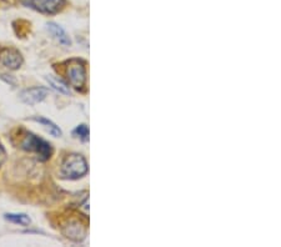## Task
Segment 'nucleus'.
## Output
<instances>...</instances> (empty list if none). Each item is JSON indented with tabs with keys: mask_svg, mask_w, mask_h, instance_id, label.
Here are the masks:
<instances>
[{
	"mask_svg": "<svg viewBox=\"0 0 281 247\" xmlns=\"http://www.w3.org/2000/svg\"><path fill=\"white\" fill-rule=\"evenodd\" d=\"M88 173V164L81 155L73 154L64 160L61 165V176L70 180H75Z\"/></svg>",
	"mask_w": 281,
	"mask_h": 247,
	"instance_id": "f257e3e1",
	"label": "nucleus"
},
{
	"mask_svg": "<svg viewBox=\"0 0 281 247\" xmlns=\"http://www.w3.org/2000/svg\"><path fill=\"white\" fill-rule=\"evenodd\" d=\"M22 148L26 151H31V152H35L38 154V157L42 161L49 159L51 156V146L50 144H48L47 141L39 139L38 136L33 134H26V136L24 137V140L22 141Z\"/></svg>",
	"mask_w": 281,
	"mask_h": 247,
	"instance_id": "f03ea898",
	"label": "nucleus"
},
{
	"mask_svg": "<svg viewBox=\"0 0 281 247\" xmlns=\"http://www.w3.org/2000/svg\"><path fill=\"white\" fill-rule=\"evenodd\" d=\"M66 75L69 80L70 85L75 89L83 88L86 81V70L85 65L81 60H72L68 63L66 68Z\"/></svg>",
	"mask_w": 281,
	"mask_h": 247,
	"instance_id": "7ed1b4c3",
	"label": "nucleus"
},
{
	"mask_svg": "<svg viewBox=\"0 0 281 247\" xmlns=\"http://www.w3.org/2000/svg\"><path fill=\"white\" fill-rule=\"evenodd\" d=\"M23 4L40 13L55 14L65 5V0H22Z\"/></svg>",
	"mask_w": 281,
	"mask_h": 247,
	"instance_id": "20e7f679",
	"label": "nucleus"
},
{
	"mask_svg": "<svg viewBox=\"0 0 281 247\" xmlns=\"http://www.w3.org/2000/svg\"><path fill=\"white\" fill-rule=\"evenodd\" d=\"M0 61L6 68L15 70V69L22 66L23 58L22 54L15 49H4L0 52Z\"/></svg>",
	"mask_w": 281,
	"mask_h": 247,
	"instance_id": "39448f33",
	"label": "nucleus"
},
{
	"mask_svg": "<svg viewBox=\"0 0 281 247\" xmlns=\"http://www.w3.org/2000/svg\"><path fill=\"white\" fill-rule=\"evenodd\" d=\"M49 94V90L45 88H33L23 91L20 95V99L28 105H35L38 102L43 101Z\"/></svg>",
	"mask_w": 281,
	"mask_h": 247,
	"instance_id": "423d86ee",
	"label": "nucleus"
},
{
	"mask_svg": "<svg viewBox=\"0 0 281 247\" xmlns=\"http://www.w3.org/2000/svg\"><path fill=\"white\" fill-rule=\"evenodd\" d=\"M64 233H65L68 239L79 241V240H83L84 236H85V227L77 220H72L68 225L64 226Z\"/></svg>",
	"mask_w": 281,
	"mask_h": 247,
	"instance_id": "0eeeda50",
	"label": "nucleus"
},
{
	"mask_svg": "<svg viewBox=\"0 0 281 247\" xmlns=\"http://www.w3.org/2000/svg\"><path fill=\"white\" fill-rule=\"evenodd\" d=\"M47 26L48 30L50 31V34H51L60 44L65 45V47H70V45H72V40H70L69 35L65 33V30H64L60 25L55 24V23H48Z\"/></svg>",
	"mask_w": 281,
	"mask_h": 247,
	"instance_id": "6e6552de",
	"label": "nucleus"
},
{
	"mask_svg": "<svg viewBox=\"0 0 281 247\" xmlns=\"http://www.w3.org/2000/svg\"><path fill=\"white\" fill-rule=\"evenodd\" d=\"M47 80H48V82H49L50 85H51V88L55 89V90L59 91V93L64 94V95H69L70 94L69 86L66 85L63 80L58 79V77H54V76H48Z\"/></svg>",
	"mask_w": 281,
	"mask_h": 247,
	"instance_id": "1a4fd4ad",
	"label": "nucleus"
},
{
	"mask_svg": "<svg viewBox=\"0 0 281 247\" xmlns=\"http://www.w3.org/2000/svg\"><path fill=\"white\" fill-rule=\"evenodd\" d=\"M5 220L10 221L13 223H18L22 226H29L31 222L30 217L25 214H6Z\"/></svg>",
	"mask_w": 281,
	"mask_h": 247,
	"instance_id": "9d476101",
	"label": "nucleus"
},
{
	"mask_svg": "<svg viewBox=\"0 0 281 247\" xmlns=\"http://www.w3.org/2000/svg\"><path fill=\"white\" fill-rule=\"evenodd\" d=\"M34 120L38 121V123H40V124H43V125L47 127L48 131H49V134H51L52 136H55V137L61 136V130L59 129V127L56 126L55 124L52 123V121L48 120V119H45V118H34Z\"/></svg>",
	"mask_w": 281,
	"mask_h": 247,
	"instance_id": "9b49d317",
	"label": "nucleus"
},
{
	"mask_svg": "<svg viewBox=\"0 0 281 247\" xmlns=\"http://www.w3.org/2000/svg\"><path fill=\"white\" fill-rule=\"evenodd\" d=\"M73 134H74L75 136L80 137L83 141H86L89 139V129L86 125H79V126L73 131Z\"/></svg>",
	"mask_w": 281,
	"mask_h": 247,
	"instance_id": "f8f14e48",
	"label": "nucleus"
},
{
	"mask_svg": "<svg viewBox=\"0 0 281 247\" xmlns=\"http://www.w3.org/2000/svg\"><path fill=\"white\" fill-rule=\"evenodd\" d=\"M4 160H5V150H4V148L0 144V166L3 165Z\"/></svg>",
	"mask_w": 281,
	"mask_h": 247,
	"instance_id": "ddd939ff",
	"label": "nucleus"
}]
</instances>
